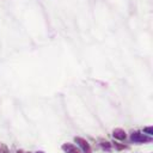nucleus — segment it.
I'll return each instance as SVG.
<instances>
[{
	"label": "nucleus",
	"instance_id": "obj_1",
	"mask_svg": "<svg viewBox=\"0 0 153 153\" xmlns=\"http://www.w3.org/2000/svg\"><path fill=\"white\" fill-rule=\"evenodd\" d=\"M130 141L134 143H148V142H152L153 139L152 136H148L140 131H133L130 134Z\"/></svg>",
	"mask_w": 153,
	"mask_h": 153
},
{
	"label": "nucleus",
	"instance_id": "obj_2",
	"mask_svg": "<svg viewBox=\"0 0 153 153\" xmlns=\"http://www.w3.org/2000/svg\"><path fill=\"white\" fill-rule=\"evenodd\" d=\"M74 142H75V146L82 153H92V148H91L90 143L86 141V139H82L80 136H75L74 137Z\"/></svg>",
	"mask_w": 153,
	"mask_h": 153
},
{
	"label": "nucleus",
	"instance_id": "obj_3",
	"mask_svg": "<svg viewBox=\"0 0 153 153\" xmlns=\"http://www.w3.org/2000/svg\"><path fill=\"white\" fill-rule=\"evenodd\" d=\"M61 148H62V151H63L65 153H82L74 143H71V142L63 143V145L61 146Z\"/></svg>",
	"mask_w": 153,
	"mask_h": 153
},
{
	"label": "nucleus",
	"instance_id": "obj_4",
	"mask_svg": "<svg viewBox=\"0 0 153 153\" xmlns=\"http://www.w3.org/2000/svg\"><path fill=\"white\" fill-rule=\"evenodd\" d=\"M112 136H114V139H116L117 141H124V140L127 139V133H126L123 129H121V128H116V129H114V131H112Z\"/></svg>",
	"mask_w": 153,
	"mask_h": 153
},
{
	"label": "nucleus",
	"instance_id": "obj_5",
	"mask_svg": "<svg viewBox=\"0 0 153 153\" xmlns=\"http://www.w3.org/2000/svg\"><path fill=\"white\" fill-rule=\"evenodd\" d=\"M99 146L102 147V149H104L106 152H110L111 151V143L108 142V141H100L99 142Z\"/></svg>",
	"mask_w": 153,
	"mask_h": 153
},
{
	"label": "nucleus",
	"instance_id": "obj_6",
	"mask_svg": "<svg viewBox=\"0 0 153 153\" xmlns=\"http://www.w3.org/2000/svg\"><path fill=\"white\" fill-rule=\"evenodd\" d=\"M112 145H114V147H115L117 151L128 149V146H127V145H124V143H120L118 141H114V142H112Z\"/></svg>",
	"mask_w": 153,
	"mask_h": 153
},
{
	"label": "nucleus",
	"instance_id": "obj_7",
	"mask_svg": "<svg viewBox=\"0 0 153 153\" xmlns=\"http://www.w3.org/2000/svg\"><path fill=\"white\" fill-rule=\"evenodd\" d=\"M143 133H147L148 136H152L153 135V127H145L143 128Z\"/></svg>",
	"mask_w": 153,
	"mask_h": 153
},
{
	"label": "nucleus",
	"instance_id": "obj_8",
	"mask_svg": "<svg viewBox=\"0 0 153 153\" xmlns=\"http://www.w3.org/2000/svg\"><path fill=\"white\" fill-rule=\"evenodd\" d=\"M0 153H8V148L4 143H0Z\"/></svg>",
	"mask_w": 153,
	"mask_h": 153
},
{
	"label": "nucleus",
	"instance_id": "obj_9",
	"mask_svg": "<svg viewBox=\"0 0 153 153\" xmlns=\"http://www.w3.org/2000/svg\"><path fill=\"white\" fill-rule=\"evenodd\" d=\"M36 153H44V152H42V151H37Z\"/></svg>",
	"mask_w": 153,
	"mask_h": 153
},
{
	"label": "nucleus",
	"instance_id": "obj_10",
	"mask_svg": "<svg viewBox=\"0 0 153 153\" xmlns=\"http://www.w3.org/2000/svg\"><path fill=\"white\" fill-rule=\"evenodd\" d=\"M16 153H23V152H22V151H17Z\"/></svg>",
	"mask_w": 153,
	"mask_h": 153
},
{
	"label": "nucleus",
	"instance_id": "obj_11",
	"mask_svg": "<svg viewBox=\"0 0 153 153\" xmlns=\"http://www.w3.org/2000/svg\"><path fill=\"white\" fill-rule=\"evenodd\" d=\"M27 153H30V152H27Z\"/></svg>",
	"mask_w": 153,
	"mask_h": 153
}]
</instances>
